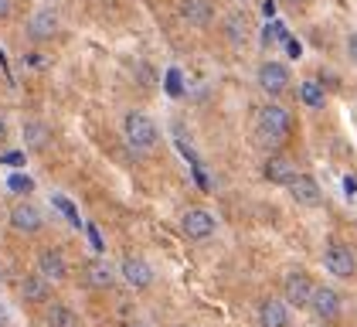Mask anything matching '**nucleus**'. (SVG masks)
Segmentation results:
<instances>
[{"label":"nucleus","mask_w":357,"mask_h":327,"mask_svg":"<svg viewBox=\"0 0 357 327\" xmlns=\"http://www.w3.org/2000/svg\"><path fill=\"white\" fill-rule=\"evenodd\" d=\"M324 266H327L333 276H351L354 272V252L340 242H330L327 252H324Z\"/></svg>","instance_id":"nucleus-9"},{"label":"nucleus","mask_w":357,"mask_h":327,"mask_svg":"<svg viewBox=\"0 0 357 327\" xmlns=\"http://www.w3.org/2000/svg\"><path fill=\"white\" fill-rule=\"evenodd\" d=\"M259 85H262L269 96L286 92V85H289V68H286L282 61H266V65L259 68Z\"/></svg>","instance_id":"nucleus-7"},{"label":"nucleus","mask_w":357,"mask_h":327,"mask_svg":"<svg viewBox=\"0 0 357 327\" xmlns=\"http://www.w3.org/2000/svg\"><path fill=\"white\" fill-rule=\"evenodd\" d=\"M52 201H55L58 208H61V215L68 218V221H72V225H79V221H82V218H79V212H75V205H72V201H68V198H61V194H55V198H52Z\"/></svg>","instance_id":"nucleus-24"},{"label":"nucleus","mask_w":357,"mask_h":327,"mask_svg":"<svg viewBox=\"0 0 357 327\" xmlns=\"http://www.w3.org/2000/svg\"><path fill=\"white\" fill-rule=\"evenodd\" d=\"M300 99L310 109H320L324 103H327V96H324V85H320V82H313V79L303 82V85H300Z\"/></svg>","instance_id":"nucleus-21"},{"label":"nucleus","mask_w":357,"mask_h":327,"mask_svg":"<svg viewBox=\"0 0 357 327\" xmlns=\"http://www.w3.org/2000/svg\"><path fill=\"white\" fill-rule=\"evenodd\" d=\"M10 10H14V0H0V21H7Z\"/></svg>","instance_id":"nucleus-28"},{"label":"nucleus","mask_w":357,"mask_h":327,"mask_svg":"<svg viewBox=\"0 0 357 327\" xmlns=\"http://www.w3.org/2000/svg\"><path fill=\"white\" fill-rule=\"evenodd\" d=\"M28 34L34 38V41H52V38L58 34L55 10H38V14L28 21Z\"/></svg>","instance_id":"nucleus-12"},{"label":"nucleus","mask_w":357,"mask_h":327,"mask_svg":"<svg viewBox=\"0 0 357 327\" xmlns=\"http://www.w3.org/2000/svg\"><path fill=\"white\" fill-rule=\"evenodd\" d=\"M48 293H52V283H48V279H41L38 272L21 279V297L28 300V303H41Z\"/></svg>","instance_id":"nucleus-17"},{"label":"nucleus","mask_w":357,"mask_h":327,"mask_svg":"<svg viewBox=\"0 0 357 327\" xmlns=\"http://www.w3.org/2000/svg\"><path fill=\"white\" fill-rule=\"evenodd\" d=\"M313 279L306 276V272H289L286 276V283H282V293H286V303H293L296 310L303 307H310V297H313Z\"/></svg>","instance_id":"nucleus-3"},{"label":"nucleus","mask_w":357,"mask_h":327,"mask_svg":"<svg viewBox=\"0 0 357 327\" xmlns=\"http://www.w3.org/2000/svg\"><path fill=\"white\" fill-rule=\"evenodd\" d=\"M286 188H289L296 205H306V208H317V205H320V184H317L310 174H296Z\"/></svg>","instance_id":"nucleus-10"},{"label":"nucleus","mask_w":357,"mask_h":327,"mask_svg":"<svg viewBox=\"0 0 357 327\" xmlns=\"http://www.w3.org/2000/svg\"><path fill=\"white\" fill-rule=\"evenodd\" d=\"M0 161L10 164V167H21V164H24V154H21V150H10V154H3Z\"/></svg>","instance_id":"nucleus-26"},{"label":"nucleus","mask_w":357,"mask_h":327,"mask_svg":"<svg viewBox=\"0 0 357 327\" xmlns=\"http://www.w3.org/2000/svg\"><path fill=\"white\" fill-rule=\"evenodd\" d=\"M7 188L14 191V194H31V191H34V181H31L28 174H10V177H7Z\"/></svg>","instance_id":"nucleus-23"},{"label":"nucleus","mask_w":357,"mask_h":327,"mask_svg":"<svg viewBox=\"0 0 357 327\" xmlns=\"http://www.w3.org/2000/svg\"><path fill=\"white\" fill-rule=\"evenodd\" d=\"M184 235H188L191 242H204V239H211V235H215V218H211V212H204V208H191V212L184 215Z\"/></svg>","instance_id":"nucleus-4"},{"label":"nucleus","mask_w":357,"mask_h":327,"mask_svg":"<svg viewBox=\"0 0 357 327\" xmlns=\"http://www.w3.org/2000/svg\"><path fill=\"white\" fill-rule=\"evenodd\" d=\"M282 45H286V52H289V58H300V54H303V45L296 41V38H286Z\"/></svg>","instance_id":"nucleus-27"},{"label":"nucleus","mask_w":357,"mask_h":327,"mask_svg":"<svg viewBox=\"0 0 357 327\" xmlns=\"http://www.w3.org/2000/svg\"><path fill=\"white\" fill-rule=\"evenodd\" d=\"M48 140H52V130H48L45 123H38V119L24 123V143H28L31 150H41V147H48Z\"/></svg>","instance_id":"nucleus-20"},{"label":"nucleus","mask_w":357,"mask_h":327,"mask_svg":"<svg viewBox=\"0 0 357 327\" xmlns=\"http://www.w3.org/2000/svg\"><path fill=\"white\" fill-rule=\"evenodd\" d=\"M181 17L194 27H204L211 21V3L208 0H184L181 3Z\"/></svg>","instance_id":"nucleus-16"},{"label":"nucleus","mask_w":357,"mask_h":327,"mask_svg":"<svg viewBox=\"0 0 357 327\" xmlns=\"http://www.w3.org/2000/svg\"><path fill=\"white\" fill-rule=\"evenodd\" d=\"M10 228L14 232H24V235H34L41 228V212L31 205V201H17L10 208Z\"/></svg>","instance_id":"nucleus-8"},{"label":"nucleus","mask_w":357,"mask_h":327,"mask_svg":"<svg viewBox=\"0 0 357 327\" xmlns=\"http://www.w3.org/2000/svg\"><path fill=\"white\" fill-rule=\"evenodd\" d=\"M181 89H184V85H181V72L170 68V72H167V92H170V96H181Z\"/></svg>","instance_id":"nucleus-25"},{"label":"nucleus","mask_w":357,"mask_h":327,"mask_svg":"<svg viewBox=\"0 0 357 327\" xmlns=\"http://www.w3.org/2000/svg\"><path fill=\"white\" fill-rule=\"evenodd\" d=\"M3 140H7V119L0 116V143H3Z\"/></svg>","instance_id":"nucleus-32"},{"label":"nucleus","mask_w":357,"mask_h":327,"mask_svg":"<svg viewBox=\"0 0 357 327\" xmlns=\"http://www.w3.org/2000/svg\"><path fill=\"white\" fill-rule=\"evenodd\" d=\"M266 177H269L273 184H289V181L296 177V164L289 161L286 154H273V157L266 161Z\"/></svg>","instance_id":"nucleus-14"},{"label":"nucleus","mask_w":357,"mask_h":327,"mask_svg":"<svg viewBox=\"0 0 357 327\" xmlns=\"http://www.w3.org/2000/svg\"><path fill=\"white\" fill-rule=\"evenodd\" d=\"M123 133H126V143H130V150H137V154H150L153 147H157V123L146 116V112H126V119H123Z\"/></svg>","instance_id":"nucleus-2"},{"label":"nucleus","mask_w":357,"mask_h":327,"mask_svg":"<svg viewBox=\"0 0 357 327\" xmlns=\"http://www.w3.org/2000/svg\"><path fill=\"white\" fill-rule=\"evenodd\" d=\"M89 235H92V245H96V249H102V239H99V232H96V225H89Z\"/></svg>","instance_id":"nucleus-30"},{"label":"nucleus","mask_w":357,"mask_h":327,"mask_svg":"<svg viewBox=\"0 0 357 327\" xmlns=\"http://www.w3.org/2000/svg\"><path fill=\"white\" fill-rule=\"evenodd\" d=\"M45 324L48 327H79V314L65 303H52L48 314H45Z\"/></svg>","instance_id":"nucleus-19"},{"label":"nucleus","mask_w":357,"mask_h":327,"mask_svg":"<svg viewBox=\"0 0 357 327\" xmlns=\"http://www.w3.org/2000/svg\"><path fill=\"white\" fill-rule=\"evenodd\" d=\"M262 10H266V17H273V10H275V3H273V0H262Z\"/></svg>","instance_id":"nucleus-31"},{"label":"nucleus","mask_w":357,"mask_h":327,"mask_svg":"<svg viewBox=\"0 0 357 327\" xmlns=\"http://www.w3.org/2000/svg\"><path fill=\"white\" fill-rule=\"evenodd\" d=\"M225 38H228V45H231V48H245V38H248L245 14H231V17L225 21Z\"/></svg>","instance_id":"nucleus-18"},{"label":"nucleus","mask_w":357,"mask_h":327,"mask_svg":"<svg viewBox=\"0 0 357 327\" xmlns=\"http://www.w3.org/2000/svg\"><path fill=\"white\" fill-rule=\"evenodd\" d=\"M289 34H286V27H282V21H269L266 24V31H262V45L266 48H273V45H282Z\"/></svg>","instance_id":"nucleus-22"},{"label":"nucleus","mask_w":357,"mask_h":327,"mask_svg":"<svg viewBox=\"0 0 357 327\" xmlns=\"http://www.w3.org/2000/svg\"><path fill=\"white\" fill-rule=\"evenodd\" d=\"M123 276H126V283H130L133 290H146V286L153 283V270H150V263H146V259H139V256H130V259L123 263Z\"/></svg>","instance_id":"nucleus-11"},{"label":"nucleus","mask_w":357,"mask_h":327,"mask_svg":"<svg viewBox=\"0 0 357 327\" xmlns=\"http://www.w3.org/2000/svg\"><path fill=\"white\" fill-rule=\"evenodd\" d=\"M85 279H89V286H92V290H109L112 283H116V270H112L109 263L96 259V263H89V266H85Z\"/></svg>","instance_id":"nucleus-15"},{"label":"nucleus","mask_w":357,"mask_h":327,"mask_svg":"<svg viewBox=\"0 0 357 327\" xmlns=\"http://www.w3.org/2000/svg\"><path fill=\"white\" fill-rule=\"evenodd\" d=\"M0 327H7V307L0 303Z\"/></svg>","instance_id":"nucleus-33"},{"label":"nucleus","mask_w":357,"mask_h":327,"mask_svg":"<svg viewBox=\"0 0 357 327\" xmlns=\"http://www.w3.org/2000/svg\"><path fill=\"white\" fill-rule=\"evenodd\" d=\"M126 327H143V324H139V321H130V324H126Z\"/></svg>","instance_id":"nucleus-34"},{"label":"nucleus","mask_w":357,"mask_h":327,"mask_svg":"<svg viewBox=\"0 0 357 327\" xmlns=\"http://www.w3.org/2000/svg\"><path fill=\"white\" fill-rule=\"evenodd\" d=\"M310 307H313V314H317L320 321H337V317H340V297H337V290H330V286H313Z\"/></svg>","instance_id":"nucleus-6"},{"label":"nucleus","mask_w":357,"mask_h":327,"mask_svg":"<svg viewBox=\"0 0 357 327\" xmlns=\"http://www.w3.org/2000/svg\"><path fill=\"white\" fill-rule=\"evenodd\" d=\"M38 276L48 279V283H61L68 276V259L58 252V249H45L38 256Z\"/></svg>","instance_id":"nucleus-5"},{"label":"nucleus","mask_w":357,"mask_h":327,"mask_svg":"<svg viewBox=\"0 0 357 327\" xmlns=\"http://www.w3.org/2000/svg\"><path fill=\"white\" fill-rule=\"evenodd\" d=\"M347 54L357 61V34H351V38H347Z\"/></svg>","instance_id":"nucleus-29"},{"label":"nucleus","mask_w":357,"mask_h":327,"mask_svg":"<svg viewBox=\"0 0 357 327\" xmlns=\"http://www.w3.org/2000/svg\"><path fill=\"white\" fill-rule=\"evenodd\" d=\"M289 324V310H286V303L282 300H262V307H259V327H286Z\"/></svg>","instance_id":"nucleus-13"},{"label":"nucleus","mask_w":357,"mask_h":327,"mask_svg":"<svg viewBox=\"0 0 357 327\" xmlns=\"http://www.w3.org/2000/svg\"><path fill=\"white\" fill-rule=\"evenodd\" d=\"M255 130H259V143H262V147H275V143H282V140L289 136V130H293V116H289L282 106L269 103V106L259 112Z\"/></svg>","instance_id":"nucleus-1"}]
</instances>
